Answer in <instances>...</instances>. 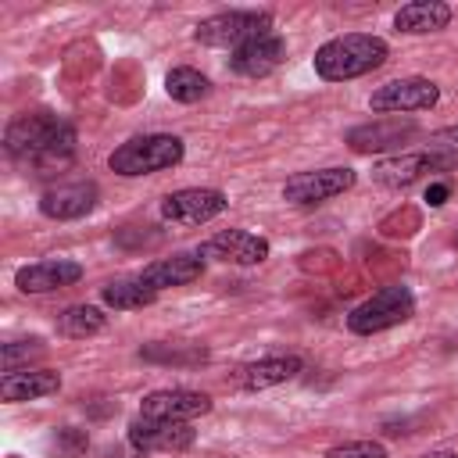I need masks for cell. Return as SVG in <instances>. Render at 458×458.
I'll return each instance as SVG.
<instances>
[{"label":"cell","instance_id":"cell-5","mask_svg":"<svg viewBox=\"0 0 458 458\" xmlns=\"http://www.w3.org/2000/svg\"><path fill=\"white\" fill-rule=\"evenodd\" d=\"M268 32H272L268 11H222V14H211L193 25V39L200 47H215V50H229V54L258 36H268Z\"/></svg>","mask_w":458,"mask_h":458},{"label":"cell","instance_id":"cell-16","mask_svg":"<svg viewBox=\"0 0 458 458\" xmlns=\"http://www.w3.org/2000/svg\"><path fill=\"white\" fill-rule=\"evenodd\" d=\"M97 182H61V186H50L43 197H39V211L54 222H72V218H82L97 208Z\"/></svg>","mask_w":458,"mask_h":458},{"label":"cell","instance_id":"cell-1","mask_svg":"<svg viewBox=\"0 0 458 458\" xmlns=\"http://www.w3.org/2000/svg\"><path fill=\"white\" fill-rule=\"evenodd\" d=\"M4 150L14 161H32L43 168L68 165L75 154V129L50 111L18 114L4 129Z\"/></svg>","mask_w":458,"mask_h":458},{"label":"cell","instance_id":"cell-29","mask_svg":"<svg viewBox=\"0 0 458 458\" xmlns=\"http://www.w3.org/2000/svg\"><path fill=\"white\" fill-rule=\"evenodd\" d=\"M419 458H458V451H451V447H437V451H426V454H419Z\"/></svg>","mask_w":458,"mask_h":458},{"label":"cell","instance_id":"cell-20","mask_svg":"<svg viewBox=\"0 0 458 458\" xmlns=\"http://www.w3.org/2000/svg\"><path fill=\"white\" fill-rule=\"evenodd\" d=\"M451 21V7L440 0H411L394 14V29L404 36H426V32H440Z\"/></svg>","mask_w":458,"mask_h":458},{"label":"cell","instance_id":"cell-18","mask_svg":"<svg viewBox=\"0 0 458 458\" xmlns=\"http://www.w3.org/2000/svg\"><path fill=\"white\" fill-rule=\"evenodd\" d=\"M57 390H61V372H54V369H18V372H4V379H0V397L7 404L39 401Z\"/></svg>","mask_w":458,"mask_h":458},{"label":"cell","instance_id":"cell-7","mask_svg":"<svg viewBox=\"0 0 458 458\" xmlns=\"http://www.w3.org/2000/svg\"><path fill=\"white\" fill-rule=\"evenodd\" d=\"M440 100V86L422 75L408 79H390L369 97V111L376 114H411V111H429Z\"/></svg>","mask_w":458,"mask_h":458},{"label":"cell","instance_id":"cell-23","mask_svg":"<svg viewBox=\"0 0 458 458\" xmlns=\"http://www.w3.org/2000/svg\"><path fill=\"white\" fill-rule=\"evenodd\" d=\"M165 93H168L172 100H179V104H197V100H204V97L211 93V82H208V75H200L197 68L179 64V68H168V75H165Z\"/></svg>","mask_w":458,"mask_h":458},{"label":"cell","instance_id":"cell-14","mask_svg":"<svg viewBox=\"0 0 458 458\" xmlns=\"http://www.w3.org/2000/svg\"><path fill=\"white\" fill-rule=\"evenodd\" d=\"M283 61H286V39L279 32H268V36H258V39L236 47L229 54V72H236L243 79H265Z\"/></svg>","mask_w":458,"mask_h":458},{"label":"cell","instance_id":"cell-11","mask_svg":"<svg viewBox=\"0 0 458 458\" xmlns=\"http://www.w3.org/2000/svg\"><path fill=\"white\" fill-rule=\"evenodd\" d=\"M208 411H211V397L204 390H190V386L150 390L140 401V415H147V419H168V422H193V419H200Z\"/></svg>","mask_w":458,"mask_h":458},{"label":"cell","instance_id":"cell-4","mask_svg":"<svg viewBox=\"0 0 458 458\" xmlns=\"http://www.w3.org/2000/svg\"><path fill=\"white\" fill-rule=\"evenodd\" d=\"M411 315H415V293L404 283H390L347 311V329L354 336H372V333L408 322Z\"/></svg>","mask_w":458,"mask_h":458},{"label":"cell","instance_id":"cell-28","mask_svg":"<svg viewBox=\"0 0 458 458\" xmlns=\"http://www.w3.org/2000/svg\"><path fill=\"white\" fill-rule=\"evenodd\" d=\"M447 193H451L447 182H429V186H426V204H429V208H440V204L447 200Z\"/></svg>","mask_w":458,"mask_h":458},{"label":"cell","instance_id":"cell-3","mask_svg":"<svg viewBox=\"0 0 458 458\" xmlns=\"http://www.w3.org/2000/svg\"><path fill=\"white\" fill-rule=\"evenodd\" d=\"M186 147L179 136L172 132H147V136H132L125 143H118L107 157V168L122 179H140V175H154V172H168L182 161Z\"/></svg>","mask_w":458,"mask_h":458},{"label":"cell","instance_id":"cell-12","mask_svg":"<svg viewBox=\"0 0 458 458\" xmlns=\"http://www.w3.org/2000/svg\"><path fill=\"white\" fill-rule=\"evenodd\" d=\"M419 132V125L411 118H401V114H383L376 122H365V125H354L347 129L344 143L358 154H383V150H397L404 140H411Z\"/></svg>","mask_w":458,"mask_h":458},{"label":"cell","instance_id":"cell-15","mask_svg":"<svg viewBox=\"0 0 458 458\" xmlns=\"http://www.w3.org/2000/svg\"><path fill=\"white\" fill-rule=\"evenodd\" d=\"M79 279H82V265L72 258H43L14 272V286L21 293H54V290L75 286Z\"/></svg>","mask_w":458,"mask_h":458},{"label":"cell","instance_id":"cell-24","mask_svg":"<svg viewBox=\"0 0 458 458\" xmlns=\"http://www.w3.org/2000/svg\"><path fill=\"white\" fill-rule=\"evenodd\" d=\"M43 340H7L0 347V361H4V372H18L21 361H32V358H43Z\"/></svg>","mask_w":458,"mask_h":458},{"label":"cell","instance_id":"cell-25","mask_svg":"<svg viewBox=\"0 0 458 458\" xmlns=\"http://www.w3.org/2000/svg\"><path fill=\"white\" fill-rule=\"evenodd\" d=\"M326 458H390L379 440H344L326 451Z\"/></svg>","mask_w":458,"mask_h":458},{"label":"cell","instance_id":"cell-27","mask_svg":"<svg viewBox=\"0 0 458 458\" xmlns=\"http://www.w3.org/2000/svg\"><path fill=\"white\" fill-rule=\"evenodd\" d=\"M54 444H57V447H61V451L72 458V454H79V451L86 447V433H82V429H72V426H64V429L57 433V440H54Z\"/></svg>","mask_w":458,"mask_h":458},{"label":"cell","instance_id":"cell-9","mask_svg":"<svg viewBox=\"0 0 458 458\" xmlns=\"http://www.w3.org/2000/svg\"><path fill=\"white\" fill-rule=\"evenodd\" d=\"M451 165H454V157L437 154V150H401V154L379 157L372 165V179L386 190H404L429 172H447Z\"/></svg>","mask_w":458,"mask_h":458},{"label":"cell","instance_id":"cell-19","mask_svg":"<svg viewBox=\"0 0 458 458\" xmlns=\"http://www.w3.org/2000/svg\"><path fill=\"white\" fill-rule=\"evenodd\" d=\"M200 272H204V258L200 254H172V258H157V261L143 265L136 276L161 293L168 286H186V283L200 279Z\"/></svg>","mask_w":458,"mask_h":458},{"label":"cell","instance_id":"cell-8","mask_svg":"<svg viewBox=\"0 0 458 458\" xmlns=\"http://www.w3.org/2000/svg\"><path fill=\"white\" fill-rule=\"evenodd\" d=\"M358 182V172L347 168V165H329V168H315V172H297L283 182V200L290 204H322L329 197H340L347 193L351 186Z\"/></svg>","mask_w":458,"mask_h":458},{"label":"cell","instance_id":"cell-13","mask_svg":"<svg viewBox=\"0 0 458 458\" xmlns=\"http://www.w3.org/2000/svg\"><path fill=\"white\" fill-rule=\"evenodd\" d=\"M268 240L265 236H254L247 229H222L215 236H208L197 254L208 258V261H225V265H261L268 258Z\"/></svg>","mask_w":458,"mask_h":458},{"label":"cell","instance_id":"cell-22","mask_svg":"<svg viewBox=\"0 0 458 458\" xmlns=\"http://www.w3.org/2000/svg\"><path fill=\"white\" fill-rule=\"evenodd\" d=\"M104 329H107V315L97 304H72L57 315V333L72 336V340H86V336H97Z\"/></svg>","mask_w":458,"mask_h":458},{"label":"cell","instance_id":"cell-17","mask_svg":"<svg viewBox=\"0 0 458 458\" xmlns=\"http://www.w3.org/2000/svg\"><path fill=\"white\" fill-rule=\"evenodd\" d=\"M301 369H304V361L297 354L258 358V361H247V365H240L233 372V386H240V390H268V386H279V383L293 379Z\"/></svg>","mask_w":458,"mask_h":458},{"label":"cell","instance_id":"cell-21","mask_svg":"<svg viewBox=\"0 0 458 458\" xmlns=\"http://www.w3.org/2000/svg\"><path fill=\"white\" fill-rule=\"evenodd\" d=\"M100 301L114 311H136V308H147L157 301V290L150 283H143L140 276H129V279H111L104 290H100Z\"/></svg>","mask_w":458,"mask_h":458},{"label":"cell","instance_id":"cell-2","mask_svg":"<svg viewBox=\"0 0 458 458\" xmlns=\"http://www.w3.org/2000/svg\"><path fill=\"white\" fill-rule=\"evenodd\" d=\"M386 57H390L386 39L372 32H344V36L326 39L315 50V75L322 82H351V79L376 72Z\"/></svg>","mask_w":458,"mask_h":458},{"label":"cell","instance_id":"cell-6","mask_svg":"<svg viewBox=\"0 0 458 458\" xmlns=\"http://www.w3.org/2000/svg\"><path fill=\"white\" fill-rule=\"evenodd\" d=\"M225 208H229V200H225L222 190H215V186H182V190H172L161 200V218L168 225L193 229V225H208Z\"/></svg>","mask_w":458,"mask_h":458},{"label":"cell","instance_id":"cell-10","mask_svg":"<svg viewBox=\"0 0 458 458\" xmlns=\"http://www.w3.org/2000/svg\"><path fill=\"white\" fill-rule=\"evenodd\" d=\"M197 440L190 422H168V419H147L136 415L129 422V444L143 454H175V451H190Z\"/></svg>","mask_w":458,"mask_h":458},{"label":"cell","instance_id":"cell-26","mask_svg":"<svg viewBox=\"0 0 458 458\" xmlns=\"http://www.w3.org/2000/svg\"><path fill=\"white\" fill-rule=\"evenodd\" d=\"M426 150H437V154L458 157V125H444V129H433V132H429V147H426Z\"/></svg>","mask_w":458,"mask_h":458}]
</instances>
